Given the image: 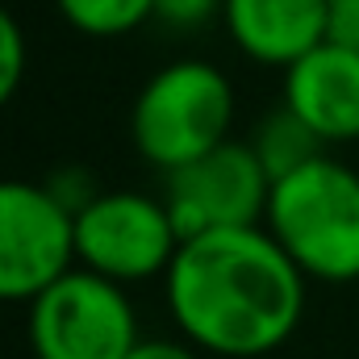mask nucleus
<instances>
[{"label":"nucleus","mask_w":359,"mask_h":359,"mask_svg":"<svg viewBox=\"0 0 359 359\" xmlns=\"http://www.w3.org/2000/svg\"><path fill=\"white\" fill-rule=\"evenodd\" d=\"M25 339L34 359H126L142 343L126 284L80 264L29 301Z\"/></svg>","instance_id":"nucleus-4"},{"label":"nucleus","mask_w":359,"mask_h":359,"mask_svg":"<svg viewBox=\"0 0 359 359\" xmlns=\"http://www.w3.org/2000/svg\"><path fill=\"white\" fill-rule=\"evenodd\" d=\"M251 151L259 155V163H264V172L271 176V184L284 176H292L297 168H305V163H313L318 155H326L322 151V142H318V134L292 113V109H271L268 117L255 126V138H251Z\"/></svg>","instance_id":"nucleus-10"},{"label":"nucleus","mask_w":359,"mask_h":359,"mask_svg":"<svg viewBox=\"0 0 359 359\" xmlns=\"http://www.w3.org/2000/svg\"><path fill=\"white\" fill-rule=\"evenodd\" d=\"M25 63H29V50H25L21 21L0 4V109L17 96L21 80H25Z\"/></svg>","instance_id":"nucleus-12"},{"label":"nucleus","mask_w":359,"mask_h":359,"mask_svg":"<svg viewBox=\"0 0 359 359\" xmlns=\"http://www.w3.org/2000/svg\"><path fill=\"white\" fill-rule=\"evenodd\" d=\"M230 42L259 67H292L326 42V0H226Z\"/></svg>","instance_id":"nucleus-9"},{"label":"nucleus","mask_w":359,"mask_h":359,"mask_svg":"<svg viewBox=\"0 0 359 359\" xmlns=\"http://www.w3.org/2000/svg\"><path fill=\"white\" fill-rule=\"evenodd\" d=\"M305 284L264 226H230L180 243L163 276V301L180 339L201 355L259 359L297 334Z\"/></svg>","instance_id":"nucleus-1"},{"label":"nucleus","mask_w":359,"mask_h":359,"mask_svg":"<svg viewBox=\"0 0 359 359\" xmlns=\"http://www.w3.org/2000/svg\"><path fill=\"white\" fill-rule=\"evenodd\" d=\"M63 21L84 38H126L155 21V0H55Z\"/></svg>","instance_id":"nucleus-11"},{"label":"nucleus","mask_w":359,"mask_h":359,"mask_svg":"<svg viewBox=\"0 0 359 359\" xmlns=\"http://www.w3.org/2000/svg\"><path fill=\"white\" fill-rule=\"evenodd\" d=\"M271 196V176L264 172L251 142H222L217 151L201 155L196 163L168 176V213L180 238H196L209 230L230 226H264Z\"/></svg>","instance_id":"nucleus-7"},{"label":"nucleus","mask_w":359,"mask_h":359,"mask_svg":"<svg viewBox=\"0 0 359 359\" xmlns=\"http://www.w3.org/2000/svg\"><path fill=\"white\" fill-rule=\"evenodd\" d=\"M126 359H201V351L184 339H142Z\"/></svg>","instance_id":"nucleus-16"},{"label":"nucleus","mask_w":359,"mask_h":359,"mask_svg":"<svg viewBox=\"0 0 359 359\" xmlns=\"http://www.w3.org/2000/svg\"><path fill=\"white\" fill-rule=\"evenodd\" d=\"M72 268L76 217L46 184L0 180V305H29Z\"/></svg>","instance_id":"nucleus-6"},{"label":"nucleus","mask_w":359,"mask_h":359,"mask_svg":"<svg viewBox=\"0 0 359 359\" xmlns=\"http://www.w3.org/2000/svg\"><path fill=\"white\" fill-rule=\"evenodd\" d=\"M234 126V84L222 67L205 59H176L159 67L130 109L134 151L172 176L201 155L230 142Z\"/></svg>","instance_id":"nucleus-3"},{"label":"nucleus","mask_w":359,"mask_h":359,"mask_svg":"<svg viewBox=\"0 0 359 359\" xmlns=\"http://www.w3.org/2000/svg\"><path fill=\"white\" fill-rule=\"evenodd\" d=\"M180 230L168 201L121 188L96 192L76 213V264L113 284L163 280L180 251Z\"/></svg>","instance_id":"nucleus-5"},{"label":"nucleus","mask_w":359,"mask_h":359,"mask_svg":"<svg viewBox=\"0 0 359 359\" xmlns=\"http://www.w3.org/2000/svg\"><path fill=\"white\" fill-rule=\"evenodd\" d=\"M326 42L359 50V0H326Z\"/></svg>","instance_id":"nucleus-15"},{"label":"nucleus","mask_w":359,"mask_h":359,"mask_svg":"<svg viewBox=\"0 0 359 359\" xmlns=\"http://www.w3.org/2000/svg\"><path fill=\"white\" fill-rule=\"evenodd\" d=\"M284 109H292L322 147L359 142V50L322 42L284 72Z\"/></svg>","instance_id":"nucleus-8"},{"label":"nucleus","mask_w":359,"mask_h":359,"mask_svg":"<svg viewBox=\"0 0 359 359\" xmlns=\"http://www.w3.org/2000/svg\"><path fill=\"white\" fill-rule=\"evenodd\" d=\"M264 230L284 247L305 280H359V172L318 155L292 176L276 180Z\"/></svg>","instance_id":"nucleus-2"},{"label":"nucleus","mask_w":359,"mask_h":359,"mask_svg":"<svg viewBox=\"0 0 359 359\" xmlns=\"http://www.w3.org/2000/svg\"><path fill=\"white\" fill-rule=\"evenodd\" d=\"M226 0H155V21L180 29V34H192L201 25H209L213 17H222Z\"/></svg>","instance_id":"nucleus-13"},{"label":"nucleus","mask_w":359,"mask_h":359,"mask_svg":"<svg viewBox=\"0 0 359 359\" xmlns=\"http://www.w3.org/2000/svg\"><path fill=\"white\" fill-rule=\"evenodd\" d=\"M42 184H46V188L55 192V201H59V205H63V209H67L72 217H76V213H80V209L88 205L92 196L100 192V188L92 184V176L84 172V168H63V172H55V176L42 180Z\"/></svg>","instance_id":"nucleus-14"}]
</instances>
